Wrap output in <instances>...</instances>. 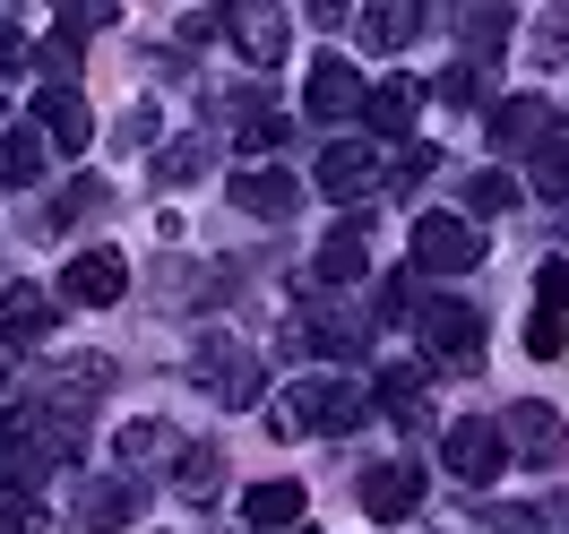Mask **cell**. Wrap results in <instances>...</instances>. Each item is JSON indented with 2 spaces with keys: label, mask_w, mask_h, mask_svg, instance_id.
Wrapping results in <instances>:
<instances>
[{
  "label": "cell",
  "mask_w": 569,
  "mask_h": 534,
  "mask_svg": "<svg viewBox=\"0 0 569 534\" xmlns=\"http://www.w3.org/2000/svg\"><path fill=\"white\" fill-rule=\"evenodd\" d=\"M362 414H371V396H362L355 380L320 371V380H293V389L277 396L268 431H284V440H346V431H355Z\"/></svg>",
  "instance_id": "cell-1"
},
{
  "label": "cell",
  "mask_w": 569,
  "mask_h": 534,
  "mask_svg": "<svg viewBox=\"0 0 569 534\" xmlns=\"http://www.w3.org/2000/svg\"><path fill=\"white\" fill-rule=\"evenodd\" d=\"M415 336H423L431 362H449V371H483V311L458 302V293H440V302H415Z\"/></svg>",
  "instance_id": "cell-2"
},
{
  "label": "cell",
  "mask_w": 569,
  "mask_h": 534,
  "mask_svg": "<svg viewBox=\"0 0 569 534\" xmlns=\"http://www.w3.org/2000/svg\"><path fill=\"white\" fill-rule=\"evenodd\" d=\"M190 380H199L216 405H250V396H259V354H250L242 336H199V354H190Z\"/></svg>",
  "instance_id": "cell-3"
},
{
  "label": "cell",
  "mask_w": 569,
  "mask_h": 534,
  "mask_svg": "<svg viewBox=\"0 0 569 534\" xmlns=\"http://www.w3.org/2000/svg\"><path fill=\"white\" fill-rule=\"evenodd\" d=\"M415 268L423 276H466V268H483V233L466 215H423L415 224Z\"/></svg>",
  "instance_id": "cell-4"
},
{
  "label": "cell",
  "mask_w": 569,
  "mask_h": 534,
  "mask_svg": "<svg viewBox=\"0 0 569 534\" xmlns=\"http://www.w3.org/2000/svg\"><path fill=\"white\" fill-rule=\"evenodd\" d=\"M440 457H449V474H458V483H492L500 465H509V440H500V423L466 414V423L440 431Z\"/></svg>",
  "instance_id": "cell-5"
},
{
  "label": "cell",
  "mask_w": 569,
  "mask_h": 534,
  "mask_svg": "<svg viewBox=\"0 0 569 534\" xmlns=\"http://www.w3.org/2000/svg\"><path fill=\"white\" fill-rule=\"evenodd\" d=\"M527 354H535V362L569 354V259H543V276H535V320H527Z\"/></svg>",
  "instance_id": "cell-6"
},
{
  "label": "cell",
  "mask_w": 569,
  "mask_h": 534,
  "mask_svg": "<svg viewBox=\"0 0 569 534\" xmlns=\"http://www.w3.org/2000/svg\"><path fill=\"white\" fill-rule=\"evenodd\" d=\"M121 293H130L121 250H78L70 268H61V302H78V311H112Z\"/></svg>",
  "instance_id": "cell-7"
},
{
  "label": "cell",
  "mask_w": 569,
  "mask_h": 534,
  "mask_svg": "<svg viewBox=\"0 0 569 534\" xmlns=\"http://www.w3.org/2000/svg\"><path fill=\"white\" fill-rule=\"evenodd\" d=\"M380 181H389V155H380L371 139H337L320 155V190L328 199H362V190H380Z\"/></svg>",
  "instance_id": "cell-8"
},
{
  "label": "cell",
  "mask_w": 569,
  "mask_h": 534,
  "mask_svg": "<svg viewBox=\"0 0 569 534\" xmlns=\"http://www.w3.org/2000/svg\"><path fill=\"white\" fill-rule=\"evenodd\" d=\"M43 147H61V155H78V147L96 139V112H87V95L78 87H43L36 95V121H27Z\"/></svg>",
  "instance_id": "cell-9"
},
{
  "label": "cell",
  "mask_w": 569,
  "mask_h": 534,
  "mask_svg": "<svg viewBox=\"0 0 569 534\" xmlns=\"http://www.w3.org/2000/svg\"><path fill=\"white\" fill-rule=\"evenodd\" d=\"M224 36H233V52H242L250 70H277L284 61V9H259V0H242V9H224Z\"/></svg>",
  "instance_id": "cell-10"
},
{
  "label": "cell",
  "mask_w": 569,
  "mask_h": 534,
  "mask_svg": "<svg viewBox=\"0 0 569 534\" xmlns=\"http://www.w3.org/2000/svg\"><path fill=\"white\" fill-rule=\"evenodd\" d=\"M147 517V483L139 474H112V483H96V492L78 500V534H121Z\"/></svg>",
  "instance_id": "cell-11"
},
{
  "label": "cell",
  "mask_w": 569,
  "mask_h": 534,
  "mask_svg": "<svg viewBox=\"0 0 569 534\" xmlns=\"http://www.w3.org/2000/svg\"><path fill=\"white\" fill-rule=\"evenodd\" d=\"M362 508H371L380 526H406V517L423 508V474H415V465H362Z\"/></svg>",
  "instance_id": "cell-12"
},
{
  "label": "cell",
  "mask_w": 569,
  "mask_h": 534,
  "mask_svg": "<svg viewBox=\"0 0 569 534\" xmlns=\"http://www.w3.org/2000/svg\"><path fill=\"white\" fill-rule=\"evenodd\" d=\"M500 440L518 449V457L543 474V465H561V449H569V431L552 423V405H509V423H500Z\"/></svg>",
  "instance_id": "cell-13"
},
{
  "label": "cell",
  "mask_w": 569,
  "mask_h": 534,
  "mask_svg": "<svg viewBox=\"0 0 569 534\" xmlns=\"http://www.w3.org/2000/svg\"><path fill=\"white\" fill-rule=\"evenodd\" d=\"M233 208L259 215V224H284V215L302 208V190H293V173H277V164H250V173H233Z\"/></svg>",
  "instance_id": "cell-14"
},
{
  "label": "cell",
  "mask_w": 569,
  "mask_h": 534,
  "mask_svg": "<svg viewBox=\"0 0 569 534\" xmlns=\"http://www.w3.org/2000/svg\"><path fill=\"white\" fill-rule=\"evenodd\" d=\"M302 112H311V121H355L362 112V70L355 61H320L311 87H302Z\"/></svg>",
  "instance_id": "cell-15"
},
{
  "label": "cell",
  "mask_w": 569,
  "mask_h": 534,
  "mask_svg": "<svg viewBox=\"0 0 569 534\" xmlns=\"http://www.w3.org/2000/svg\"><path fill=\"white\" fill-rule=\"evenodd\" d=\"M52 320H61V302H52L43 285H9L0 293V345H43Z\"/></svg>",
  "instance_id": "cell-16"
},
{
  "label": "cell",
  "mask_w": 569,
  "mask_h": 534,
  "mask_svg": "<svg viewBox=\"0 0 569 534\" xmlns=\"http://www.w3.org/2000/svg\"><path fill=\"white\" fill-rule=\"evenodd\" d=\"M552 130H561V121H552V104H543V95H509V104L492 112V147H500V155H518V147L535 155Z\"/></svg>",
  "instance_id": "cell-17"
},
{
  "label": "cell",
  "mask_w": 569,
  "mask_h": 534,
  "mask_svg": "<svg viewBox=\"0 0 569 534\" xmlns=\"http://www.w3.org/2000/svg\"><path fill=\"white\" fill-rule=\"evenodd\" d=\"M415 112H423V87H415V78H389V87H362V121H371L380 139H406V130H415Z\"/></svg>",
  "instance_id": "cell-18"
},
{
  "label": "cell",
  "mask_w": 569,
  "mask_h": 534,
  "mask_svg": "<svg viewBox=\"0 0 569 534\" xmlns=\"http://www.w3.org/2000/svg\"><path fill=\"white\" fill-rule=\"evenodd\" d=\"M302 483H250V500H242V517H250V534H293L302 526Z\"/></svg>",
  "instance_id": "cell-19"
},
{
  "label": "cell",
  "mask_w": 569,
  "mask_h": 534,
  "mask_svg": "<svg viewBox=\"0 0 569 534\" xmlns=\"http://www.w3.org/2000/svg\"><path fill=\"white\" fill-rule=\"evenodd\" d=\"M362 52H406V43L423 36V9L415 0H380V9H362Z\"/></svg>",
  "instance_id": "cell-20"
},
{
  "label": "cell",
  "mask_w": 569,
  "mask_h": 534,
  "mask_svg": "<svg viewBox=\"0 0 569 534\" xmlns=\"http://www.w3.org/2000/svg\"><path fill=\"white\" fill-rule=\"evenodd\" d=\"M355 276H362V215L346 224V233H328L320 259H311V285H320V293H346Z\"/></svg>",
  "instance_id": "cell-21"
},
{
  "label": "cell",
  "mask_w": 569,
  "mask_h": 534,
  "mask_svg": "<svg viewBox=\"0 0 569 534\" xmlns=\"http://www.w3.org/2000/svg\"><path fill=\"white\" fill-rule=\"evenodd\" d=\"M43 155H52V147H43L27 121H18V130H0V190H27V181H43Z\"/></svg>",
  "instance_id": "cell-22"
},
{
  "label": "cell",
  "mask_w": 569,
  "mask_h": 534,
  "mask_svg": "<svg viewBox=\"0 0 569 534\" xmlns=\"http://www.w3.org/2000/svg\"><path fill=\"white\" fill-rule=\"evenodd\" d=\"M216 483H224V449H181L173 457V492L181 500H216Z\"/></svg>",
  "instance_id": "cell-23"
},
{
  "label": "cell",
  "mask_w": 569,
  "mask_h": 534,
  "mask_svg": "<svg viewBox=\"0 0 569 534\" xmlns=\"http://www.w3.org/2000/svg\"><path fill=\"white\" fill-rule=\"evenodd\" d=\"M156 457H181V440L164 423H130L121 431V474H139V465H156Z\"/></svg>",
  "instance_id": "cell-24"
},
{
  "label": "cell",
  "mask_w": 569,
  "mask_h": 534,
  "mask_svg": "<svg viewBox=\"0 0 569 534\" xmlns=\"http://www.w3.org/2000/svg\"><path fill=\"white\" fill-rule=\"evenodd\" d=\"M96 215H104V181H70L61 208L43 215V224H52V233H78V224H96Z\"/></svg>",
  "instance_id": "cell-25"
},
{
  "label": "cell",
  "mask_w": 569,
  "mask_h": 534,
  "mask_svg": "<svg viewBox=\"0 0 569 534\" xmlns=\"http://www.w3.org/2000/svg\"><path fill=\"white\" fill-rule=\"evenodd\" d=\"M440 104H458V112L492 104V61H458V70L440 78Z\"/></svg>",
  "instance_id": "cell-26"
},
{
  "label": "cell",
  "mask_w": 569,
  "mask_h": 534,
  "mask_svg": "<svg viewBox=\"0 0 569 534\" xmlns=\"http://www.w3.org/2000/svg\"><path fill=\"white\" fill-rule=\"evenodd\" d=\"M535 199H569V130L535 147Z\"/></svg>",
  "instance_id": "cell-27"
},
{
  "label": "cell",
  "mask_w": 569,
  "mask_h": 534,
  "mask_svg": "<svg viewBox=\"0 0 569 534\" xmlns=\"http://www.w3.org/2000/svg\"><path fill=\"white\" fill-rule=\"evenodd\" d=\"M208 164H216V139H173L156 155V181H199Z\"/></svg>",
  "instance_id": "cell-28"
},
{
  "label": "cell",
  "mask_w": 569,
  "mask_h": 534,
  "mask_svg": "<svg viewBox=\"0 0 569 534\" xmlns=\"http://www.w3.org/2000/svg\"><path fill=\"white\" fill-rule=\"evenodd\" d=\"M518 208V181L509 173H475L466 181V224H475V215H509Z\"/></svg>",
  "instance_id": "cell-29"
},
{
  "label": "cell",
  "mask_w": 569,
  "mask_h": 534,
  "mask_svg": "<svg viewBox=\"0 0 569 534\" xmlns=\"http://www.w3.org/2000/svg\"><path fill=\"white\" fill-rule=\"evenodd\" d=\"M458 36L475 43V61H483V52L509 36V9H458Z\"/></svg>",
  "instance_id": "cell-30"
},
{
  "label": "cell",
  "mask_w": 569,
  "mask_h": 534,
  "mask_svg": "<svg viewBox=\"0 0 569 534\" xmlns=\"http://www.w3.org/2000/svg\"><path fill=\"white\" fill-rule=\"evenodd\" d=\"M36 61H43V78H52V87H70V78H78V36H61V27H52Z\"/></svg>",
  "instance_id": "cell-31"
},
{
  "label": "cell",
  "mask_w": 569,
  "mask_h": 534,
  "mask_svg": "<svg viewBox=\"0 0 569 534\" xmlns=\"http://www.w3.org/2000/svg\"><path fill=\"white\" fill-rule=\"evenodd\" d=\"M0 534H61V526H52L43 500H9V508H0Z\"/></svg>",
  "instance_id": "cell-32"
},
{
  "label": "cell",
  "mask_w": 569,
  "mask_h": 534,
  "mask_svg": "<svg viewBox=\"0 0 569 534\" xmlns=\"http://www.w3.org/2000/svg\"><path fill=\"white\" fill-rule=\"evenodd\" d=\"M535 52H543V61H569V9H543V18H535Z\"/></svg>",
  "instance_id": "cell-33"
},
{
  "label": "cell",
  "mask_w": 569,
  "mask_h": 534,
  "mask_svg": "<svg viewBox=\"0 0 569 534\" xmlns=\"http://www.w3.org/2000/svg\"><path fill=\"white\" fill-rule=\"evenodd\" d=\"M284 139H293V130H284L277 112H268V121H250V130H233V147H242V155H277Z\"/></svg>",
  "instance_id": "cell-34"
},
{
  "label": "cell",
  "mask_w": 569,
  "mask_h": 534,
  "mask_svg": "<svg viewBox=\"0 0 569 534\" xmlns=\"http://www.w3.org/2000/svg\"><path fill=\"white\" fill-rule=\"evenodd\" d=\"M431 147H406V155H389V190H415V181H431Z\"/></svg>",
  "instance_id": "cell-35"
},
{
  "label": "cell",
  "mask_w": 569,
  "mask_h": 534,
  "mask_svg": "<svg viewBox=\"0 0 569 534\" xmlns=\"http://www.w3.org/2000/svg\"><path fill=\"white\" fill-rule=\"evenodd\" d=\"M121 147H156V104H130V112H121Z\"/></svg>",
  "instance_id": "cell-36"
},
{
  "label": "cell",
  "mask_w": 569,
  "mask_h": 534,
  "mask_svg": "<svg viewBox=\"0 0 569 534\" xmlns=\"http://www.w3.org/2000/svg\"><path fill=\"white\" fill-rule=\"evenodd\" d=\"M18 70H27V36L0 18V78H18Z\"/></svg>",
  "instance_id": "cell-37"
},
{
  "label": "cell",
  "mask_w": 569,
  "mask_h": 534,
  "mask_svg": "<svg viewBox=\"0 0 569 534\" xmlns=\"http://www.w3.org/2000/svg\"><path fill=\"white\" fill-rule=\"evenodd\" d=\"M224 36V18H216V9H190V18H181V43H216Z\"/></svg>",
  "instance_id": "cell-38"
},
{
  "label": "cell",
  "mask_w": 569,
  "mask_h": 534,
  "mask_svg": "<svg viewBox=\"0 0 569 534\" xmlns=\"http://www.w3.org/2000/svg\"><path fill=\"white\" fill-rule=\"evenodd\" d=\"M293 534H311V526H293Z\"/></svg>",
  "instance_id": "cell-39"
},
{
  "label": "cell",
  "mask_w": 569,
  "mask_h": 534,
  "mask_svg": "<svg viewBox=\"0 0 569 534\" xmlns=\"http://www.w3.org/2000/svg\"><path fill=\"white\" fill-rule=\"evenodd\" d=\"M0 389H9V380H0Z\"/></svg>",
  "instance_id": "cell-40"
},
{
  "label": "cell",
  "mask_w": 569,
  "mask_h": 534,
  "mask_svg": "<svg viewBox=\"0 0 569 534\" xmlns=\"http://www.w3.org/2000/svg\"><path fill=\"white\" fill-rule=\"evenodd\" d=\"M0 112H9V104H0Z\"/></svg>",
  "instance_id": "cell-41"
}]
</instances>
